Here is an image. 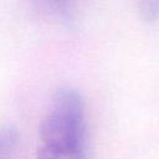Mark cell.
<instances>
[{
	"label": "cell",
	"mask_w": 159,
	"mask_h": 159,
	"mask_svg": "<svg viewBox=\"0 0 159 159\" xmlns=\"http://www.w3.org/2000/svg\"><path fill=\"white\" fill-rule=\"evenodd\" d=\"M17 133L14 128L0 130V159H14L17 149Z\"/></svg>",
	"instance_id": "cell-2"
},
{
	"label": "cell",
	"mask_w": 159,
	"mask_h": 159,
	"mask_svg": "<svg viewBox=\"0 0 159 159\" xmlns=\"http://www.w3.org/2000/svg\"><path fill=\"white\" fill-rule=\"evenodd\" d=\"M139 12L147 21H154L159 17V0H137Z\"/></svg>",
	"instance_id": "cell-4"
},
{
	"label": "cell",
	"mask_w": 159,
	"mask_h": 159,
	"mask_svg": "<svg viewBox=\"0 0 159 159\" xmlns=\"http://www.w3.org/2000/svg\"><path fill=\"white\" fill-rule=\"evenodd\" d=\"M35 2L47 12L63 17L70 14L73 0H35Z\"/></svg>",
	"instance_id": "cell-3"
},
{
	"label": "cell",
	"mask_w": 159,
	"mask_h": 159,
	"mask_svg": "<svg viewBox=\"0 0 159 159\" xmlns=\"http://www.w3.org/2000/svg\"><path fill=\"white\" fill-rule=\"evenodd\" d=\"M37 159H87L86 113L81 96L62 89L53 97L40 127Z\"/></svg>",
	"instance_id": "cell-1"
}]
</instances>
